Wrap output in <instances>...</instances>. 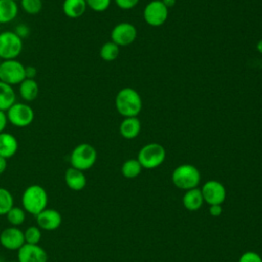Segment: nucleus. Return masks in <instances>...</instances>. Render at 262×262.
Masks as SVG:
<instances>
[{"label":"nucleus","mask_w":262,"mask_h":262,"mask_svg":"<svg viewBox=\"0 0 262 262\" xmlns=\"http://www.w3.org/2000/svg\"><path fill=\"white\" fill-rule=\"evenodd\" d=\"M209 213L213 217H218L222 213V206L221 205H210Z\"/></svg>","instance_id":"nucleus-33"},{"label":"nucleus","mask_w":262,"mask_h":262,"mask_svg":"<svg viewBox=\"0 0 262 262\" xmlns=\"http://www.w3.org/2000/svg\"><path fill=\"white\" fill-rule=\"evenodd\" d=\"M25 68L17 59L2 60L0 63V81L11 86L19 85L26 79Z\"/></svg>","instance_id":"nucleus-7"},{"label":"nucleus","mask_w":262,"mask_h":262,"mask_svg":"<svg viewBox=\"0 0 262 262\" xmlns=\"http://www.w3.org/2000/svg\"><path fill=\"white\" fill-rule=\"evenodd\" d=\"M115 2L121 9H131L137 5L139 0H115Z\"/></svg>","instance_id":"nucleus-31"},{"label":"nucleus","mask_w":262,"mask_h":262,"mask_svg":"<svg viewBox=\"0 0 262 262\" xmlns=\"http://www.w3.org/2000/svg\"><path fill=\"white\" fill-rule=\"evenodd\" d=\"M14 1H19V0H14Z\"/></svg>","instance_id":"nucleus-41"},{"label":"nucleus","mask_w":262,"mask_h":262,"mask_svg":"<svg viewBox=\"0 0 262 262\" xmlns=\"http://www.w3.org/2000/svg\"><path fill=\"white\" fill-rule=\"evenodd\" d=\"M25 244H31V245H39V242L41 241V229L38 226H29L25 231Z\"/></svg>","instance_id":"nucleus-28"},{"label":"nucleus","mask_w":262,"mask_h":262,"mask_svg":"<svg viewBox=\"0 0 262 262\" xmlns=\"http://www.w3.org/2000/svg\"><path fill=\"white\" fill-rule=\"evenodd\" d=\"M163 2V4L167 7V8H170V7H173L176 3V0H161Z\"/></svg>","instance_id":"nucleus-37"},{"label":"nucleus","mask_w":262,"mask_h":262,"mask_svg":"<svg viewBox=\"0 0 262 262\" xmlns=\"http://www.w3.org/2000/svg\"><path fill=\"white\" fill-rule=\"evenodd\" d=\"M19 5L26 13L35 15L41 11L43 2L42 0H19Z\"/></svg>","instance_id":"nucleus-27"},{"label":"nucleus","mask_w":262,"mask_h":262,"mask_svg":"<svg viewBox=\"0 0 262 262\" xmlns=\"http://www.w3.org/2000/svg\"><path fill=\"white\" fill-rule=\"evenodd\" d=\"M37 225L40 229L46 231H52L57 229L62 221L60 213L55 209H44L38 215H36Z\"/></svg>","instance_id":"nucleus-14"},{"label":"nucleus","mask_w":262,"mask_h":262,"mask_svg":"<svg viewBox=\"0 0 262 262\" xmlns=\"http://www.w3.org/2000/svg\"><path fill=\"white\" fill-rule=\"evenodd\" d=\"M87 9L85 0H63L62 12L70 18H78L82 16Z\"/></svg>","instance_id":"nucleus-19"},{"label":"nucleus","mask_w":262,"mask_h":262,"mask_svg":"<svg viewBox=\"0 0 262 262\" xmlns=\"http://www.w3.org/2000/svg\"><path fill=\"white\" fill-rule=\"evenodd\" d=\"M143 18L147 25L160 27L164 25L168 18V8L161 0H152L144 7Z\"/></svg>","instance_id":"nucleus-9"},{"label":"nucleus","mask_w":262,"mask_h":262,"mask_svg":"<svg viewBox=\"0 0 262 262\" xmlns=\"http://www.w3.org/2000/svg\"><path fill=\"white\" fill-rule=\"evenodd\" d=\"M46 251L39 245L25 244L17 251L18 262H47Z\"/></svg>","instance_id":"nucleus-13"},{"label":"nucleus","mask_w":262,"mask_h":262,"mask_svg":"<svg viewBox=\"0 0 262 262\" xmlns=\"http://www.w3.org/2000/svg\"><path fill=\"white\" fill-rule=\"evenodd\" d=\"M137 36L136 28L130 23H120L116 25L111 32L112 42L120 46L132 44Z\"/></svg>","instance_id":"nucleus-11"},{"label":"nucleus","mask_w":262,"mask_h":262,"mask_svg":"<svg viewBox=\"0 0 262 262\" xmlns=\"http://www.w3.org/2000/svg\"><path fill=\"white\" fill-rule=\"evenodd\" d=\"M47 204V192L45 188L39 184H32L28 186L21 195L23 209L35 216L46 209Z\"/></svg>","instance_id":"nucleus-2"},{"label":"nucleus","mask_w":262,"mask_h":262,"mask_svg":"<svg viewBox=\"0 0 262 262\" xmlns=\"http://www.w3.org/2000/svg\"><path fill=\"white\" fill-rule=\"evenodd\" d=\"M256 48H257V50L262 54V39L258 41V43H257V45H256Z\"/></svg>","instance_id":"nucleus-38"},{"label":"nucleus","mask_w":262,"mask_h":262,"mask_svg":"<svg viewBox=\"0 0 262 262\" xmlns=\"http://www.w3.org/2000/svg\"><path fill=\"white\" fill-rule=\"evenodd\" d=\"M12 207L13 196L11 192L4 187H0V215H6Z\"/></svg>","instance_id":"nucleus-26"},{"label":"nucleus","mask_w":262,"mask_h":262,"mask_svg":"<svg viewBox=\"0 0 262 262\" xmlns=\"http://www.w3.org/2000/svg\"><path fill=\"white\" fill-rule=\"evenodd\" d=\"M120 53V48L117 44H115L112 41L105 42L99 51V55L100 57L105 60V61H113L115 60Z\"/></svg>","instance_id":"nucleus-24"},{"label":"nucleus","mask_w":262,"mask_h":262,"mask_svg":"<svg viewBox=\"0 0 262 262\" xmlns=\"http://www.w3.org/2000/svg\"><path fill=\"white\" fill-rule=\"evenodd\" d=\"M64 181L68 187L74 191H80L85 188L87 179L83 171L70 167L64 173Z\"/></svg>","instance_id":"nucleus-15"},{"label":"nucleus","mask_w":262,"mask_h":262,"mask_svg":"<svg viewBox=\"0 0 262 262\" xmlns=\"http://www.w3.org/2000/svg\"><path fill=\"white\" fill-rule=\"evenodd\" d=\"M96 149L89 143H80L72 150L70 155L71 167L85 171L90 169L96 162Z\"/></svg>","instance_id":"nucleus-4"},{"label":"nucleus","mask_w":262,"mask_h":262,"mask_svg":"<svg viewBox=\"0 0 262 262\" xmlns=\"http://www.w3.org/2000/svg\"><path fill=\"white\" fill-rule=\"evenodd\" d=\"M166 159V150L163 145L151 142L143 145L137 156V160L144 169H155L161 166Z\"/></svg>","instance_id":"nucleus-5"},{"label":"nucleus","mask_w":262,"mask_h":262,"mask_svg":"<svg viewBox=\"0 0 262 262\" xmlns=\"http://www.w3.org/2000/svg\"><path fill=\"white\" fill-rule=\"evenodd\" d=\"M16 102V95L11 85L0 81V111L6 112Z\"/></svg>","instance_id":"nucleus-21"},{"label":"nucleus","mask_w":262,"mask_h":262,"mask_svg":"<svg viewBox=\"0 0 262 262\" xmlns=\"http://www.w3.org/2000/svg\"><path fill=\"white\" fill-rule=\"evenodd\" d=\"M182 204L188 211H198L204 204L201 188L195 187L185 190V193L182 198Z\"/></svg>","instance_id":"nucleus-18"},{"label":"nucleus","mask_w":262,"mask_h":262,"mask_svg":"<svg viewBox=\"0 0 262 262\" xmlns=\"http://www.w3.org/2000/svg\"><path fill=\"white\" fill-rule=\"evenodd\" d=\"M87 7L90 9L96 11V12H102L106 10L110 5L112 0H85Z\"/></svg>","instance_id":"nucleus-29"},{"label":"nucleus","mask_w":262,"mask_h":262,"mask_svg":"<svg viewBox=\"0 0 262 262\" xmlns=\"http://www.w3.org/2000/svg\"><path fill=\"white\" fill-rule=\"evenodd\" d=\"M7 168V159L0 156V175L5 172Z\"/></svg>","instance_id":"nucleus-36"},{"label":"nucleus","mask_w":262,"mask_h":262,"mask_svg":"<svg viewBox=\"0 0 262 262\" xmlns=\"http://www.w3.org/2000/svg\"><path fill=\"white\" fill-rule=\"evenodd\" d=\"M1 61H2V59H1V58H0V63H1Z\"/></svg>","instance_id":"nucleus-40"},{"label":"nucleus","mask_w":262,"mask_h":262,"mask_svg":"<svg viewBox=\"0 0 262 262\" xmlns=\"http://www.w3.org/2000/svg\"><path fill=\"white\" fill-rule=\"evenodd\" d=\"M14 33H15L18 37H20L21 39H24V38H27V37L29 36V34H30V28H29L27 25L21 24V25L16 26V28H15V30H14Z\"/></svg>","instance_id":"nucleus-32"},{"label":"nucleus","mask_w":262,"mask_h":262,"mask_svg":"<svg viewBox=\"0 0 262 262\" xmlns=\"http://www.w3.org/2000/svg\"><path fill=\"white\" fill-rule=\"evenodd\" d=\"M5 216L12 226L17 227L24 223L26 219V211L23 208L13 206Z\"/></svg>","instance_id":"nucleus-25"},{"label":"nucleus","mask_w":262,"mask_h":262,"mask_svg":"<svg viewBox=\"0 0 262 262\" xmlns=\"http://www.w3.org/2000/svg\"><path fill=\"white\" fill-rule=\"evenodd\" d=\"M6 115L8 122L18 128L31 125L35 117L33 108L25 102H15L6 111Z\"/></svg>","instance_id":"nucleus-8"},{"label":"nucleus","mask_w":262,"mask_h":262,"mask_svg":"<svg viewBox=\"0 0 262 262\" xmlns=\"http://www.w3.org/2000/svg\"><path fill=\"white\" fill-rule=\"evenodd\" d=\"M115 105L117 112L125 117H137L142 108V100L139 93L131 88L125 87L122 88L116 95Z\"/></svg>","instance_id":"nucleus-1"},{"label":"nucleus","mask_w":262,"mask_h":262,"mask_svg":"<svg viewBox=\"0 0 262 262\" xmlns=\"http://www.w3.org/2000/svg\"><path fill=\"white\" fill-rule=\"evenodd\" d=\"M204 202L208 205H221L226 198L224 185L217 180H208L201 188Z\"/></svg>","instance_id":"nucleus-10"},{"label":"nucleus","mask_w":262,"mask_h":262,"mask_svg":"<svg viewBox=\"0 0 262 262\" xmlns=\"http://www.w3.org/2000/svg\"><path fill=\"white\" fill-rule=\"evenodd\" d=\"M141 129L140 121L137 117H129L125 118L119 127L120 134L126 139H133L138 136Z\"/></svg>","instance_id":"nucleus-17"},{"label":"nucleus","mask_w":262,"mask_h":262,"mask_svg":"<svg viewBox=\"0 0 262 262\" xmlns=\"http://www.w3.org/2000/svg\"><path fill=\"white\" fill-rule=\"evenodd\" d=\"M18 148V142L14 135L8 132L0 133V156L9 159L13 157Z\"/></svg>","instance_id":"nucleus-16"},{"label":"nucleus","mask_w":262,"mask_h":262,"mask_svg":"<svg viewBox=\"0 0 262 262\" xmlns=\"http://www.w3.org/2000/svg\"><path fill=\"white\" fill-rule=\"evenodd\" d=\"M238 262H262V258L254 251H247L241 255Z\"/></svg>","instance_id":"nucleus-30"},{"label":"nucleus","mask_w":262,"mask_h":262,"mask_svg":"<svg viewBox=\"0 0 262 262\" xmlns=\"http://www.w3.org/2000/svg\"><path fill=\"white\" fill-rule=\"evenodd\" d=\"M7 123H8V119H7L6 112L0 111V133L4 132V130L7 126Z\"/></svg>","instance_id":"nucleus-34"},{"label":"nucleus","mask_w":262,"mask_h":262,"mask_svg":"<svg viewBox=\"0 0 262 262\" xmlns=\"http://www.w3.org/2000/svg\"><path fill=\"white\" fill-rule=\"evenodd\" d=\"M9 262H18V261H9Z\"/></svg>","instance_id":"nucleus-39"},{"label":"nucleus","mask_w":262,"mask_h":262,"mask_svg":"<svg viewBox=\"0 0 262 262\" xmlns=\"http://www.w3.org/2000/svg\"><path fill=\"white\" fill-rule=\"evenodd\" d=\"M25 73H26V79H34L37 75V70L33 66H27L25 68Z\"/></svg>","instance_id":"nucleus-35"},{"label":"nucleus","mask_w":262,"mask_h":262,"mask_svg":"<svg viewBox=\"0 0 262 262\" xmlns=\"http://www.w3.org/2000/svg\"><path fill=\"white\" fill-rule=\"evenodd\" d=\"M23 50V39L14 31L0 33V58L2 60L16 59Z\"/></svg>","instance_id":"nucleus-6"},{"label":"nucleus","mask_w":262,"mask_h":262,"mask_svg":"<svg viewBox=\"0 0 262 262\" xmlns=\"http://www.w3.org/2000/svg\"><path fill=\"white\" fill-rule=\"evenodd\" d=\"M171 179L177 188L188 190L198 187L201 181V173L195 166L182 164L173 170Z\"/></svg>","instance_id":"nucleus-3"},{"label":"nucleus","mask_w":262,"mask_h":262,"mask_svg":"<svg viewBox=\"0 0 262 262\" xmlns=\"http://www.w3.org/2000/svg\"><path fill=\"white\" fill-rule=\"evenodd\" d=\"M20 97L26 101H33L39 93V85L35 79H25L18 87Z\"/></svg>","instance_id":"nucleus-22"},{"label":"nucleus","mask_w":262,"mask_h":262,"mask_svg":"<svg viewBox=\"0 0 262 262\" xmlns=\"http://www.w3.org/2000/svg\"><path fill=\"white\" fill-rule=\"evenodd\" d=\"M0 244L10 251H18L25 245L24 231L16 226L4 228L0 233Z\"/></svg>","instance_id":"nucleus-12"},{"label":"nucleus","mask_w":262,"mask_h":262,"mask_svg":"<svg viewBox=\"0 0 262 262\" xmlns=\"http://www.w3.org/2000/svg\"><path fill=\"white\" fill-rule=\"evenodd\" d=\"M18 13V4L14 0H0V24L12 21Z\"/></svg>","instance_id":"nucleus-20"},{"label":"nucleus","mask_w":262,"mask_h":262,"mask_svg":"<svg viewBox=\"0 0 262 262\" xmlns=\"http://www.w3.org/2000/svg\"><path fill=\"white\" fill-rule=\"evenodd\" d=\"M141 170H142V166L140 165L137 159H129L125 161L121 168V172L123 176L129 179L137 177L141 173Z\"/></svg>","instance_id":"nucleus-23"}]
</instances>
